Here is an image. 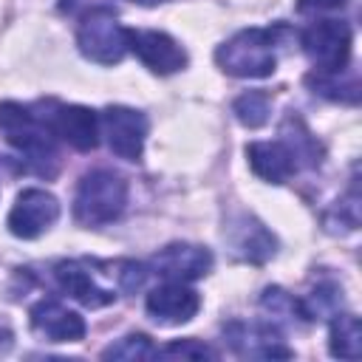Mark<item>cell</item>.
<instances>
[{"instance_id":"1","label":"cell","mask_w":362,"mask_h":362,"mask_svg":"<svg viewBox=\"0 0 362 362\" xmlns=\"http://www.w3.org/2000/svg\"><path fill=\"white\" fill-rule=\"evenodd\" d=\"M57 286L88 308H102L116 303L119 294H136L144 280L147 269L133 260H59L54 266Z\"/></svg>"},{"instance_id":"2","label":"cell","mask_w":362,"mask_h":362,"mask_svg":"<svg viewBox=\"0 0 362 362\" xmlns=\"http://www.w3.org/2000/svg\"><path fill=\"white\" fill-rule=\"evenodd\" d=\"M0 133L25 158V164L34 173H40V175L57 173V164H59L57 136L48 130V124L40 119V113H34L17 102H3L0 105Z\"/></svg>"},{"instance_id":"3","label":"cell","mask_w":362,"mask_h":362,"mask_svg":"<svg viewBox=\"0 0 362 362\" xmlns=\"http://www.w3.org/2000/svg\"><path fill=\"white\" fill-rule=\"evenodd\" d=\"M215 62L223 74L240 79L272 76L277 68V31L274 28H243L215 51Z\"/></svg>"},{"instance_id":"4","label":"cell","mask_w":362,"mask_h":362,"mask_svg":"<svg viewBox=\"0 0 362 362\" xmlns=\"http://www.w3.org/2000/svg\"><path fill=\"white\" fill-rule=\"evenodd\" d=\"M127 204V181L113 170H90L79 178L74 195V218L82 226L113 223Z\"/></svg>"},{"instance_id":"5","label":"cell","mask_w":362,"mask_h":362,"mask_svg":"<svg viewBox=\"0 0 362 362\" xmlns=\"http://www.w3.org/2000/svg\"><path fill=\"white\" fill-rule=\"evenodd\" d=\"M127 31L116 11L110 6H93L82 14L79 28H76V45L79 51L99 65H116L124 59V54L130 51L127 42Z\"/></svg>"},{"instance_id":"6","label":"cell","mask_w":362,"mask_h":362,"mask_svg":"<svg viewBox=\"0 0 362 362\" xmlns=\"http://www.w3.org/2000/svg\"><path fill=\"white\" fill-rule=\"evenodd\" d=\"M305 57L317 71H345L351 59V25L342 20H314L300 34Z\"/></svg>"},{"instance_id":"7","label":"cell","mask_w":362,"mask_h":362,"mask_svg":"<svg viewBox=\"0 0 362 362\" xmlns=\"http://www.w3.org/2000/svg\"><path fill=\"white\" fill-rule=\"evenodd\" d=\"M40 107L45 113H40V119L48 124V130L68 141L74 150L88 153L99 144V116L90 107L82 105H62V102H40Z\"/></svg>"},{"instance_id":"8","label":"cell","mask_w":362,"mask_h":362,"mask_svg":"<svg viewBox=\"0 0 362 362\" xmlns=\"http://www.w3.org/2000/svg\"><path fill=\"white\" fill-rule=\"evenodd\" d=\"M99 127L107 139L110 153H116L124 161H139L144 153V139H147V119L144 113L124 107V105H110L105 107Z\"/></svg>"},{"instance_id":"9","label":"cell","mask_w":362,"mask_h":362,"mask_svg":"<svg viewBox=\"0 0 362 362\" xmlns=\"http://www.w3.org/2000/svg\"><path fill=\"white\" fill-rule=\"evenodd\" d=\"M59 218V201L45 189H23L8 212V232L14 238L31 240L48 232Z\"/></svg>"},{"instance_id":"10","label":"cell","mask_w":362,"mask_h":362,"mask_svg":"<svg viewBox=\"0 0 362 362\" xmlns=\"http://www.w3.org/2000/svg\"><path fill=\"white\" fill-rule=\"evenodd\" d=\"M150 269L164 280L189 283L212 269V252L195 243H170L153 255Z\"/></svg>"},{"instance_id":"11","label":"cell","mask_w":362,"mask_h":362,"mask_svg":"<svg viewBox=\"0 0 362 362\" xmlns=\"http://www.w3.org/2000/svg\"><path fill=\"white\" fill-rule=\"evenodd\" d=\"M127 42L141 65L153 74L167 76L187 65V51L164 31H127Z\"/></svg>"},{"instance_id":"12","label":"cell","mask_w":362,"mask_h":362,"mask_svg":"<svg viewBox=\"0 0 362 362\" xmlns=\"http://www.w3.org/2000/svg\"><path fill=\"white\" fill-rule=\"evenodd\" d=\"M144 305H147V314L156 322H161V325H181V322H189L198 314L201 297L189 286L167 280L164 286H158V288H153L147 294Z\"/></svg>"},{"instance_id":"13","label":"cell","mask_w":362,"mask_h":362,"mask_svg":"<svg viewBox=\"0 0 362 362\" xmlns=\"http://www.w3.org/2000/svg\"><path fill=\"white\" fill-rule=\"evenodd\" d=\"M31 331L48 342H79L85 337V320L57 300H40L31 308Z\"/></svg>"},{"instance_id":"14","label":"cell","mask_w":362,"mask_h":362,"mask_svg":"<svg viewBox=\"0 0 362 362\" xmlns=\"http://www.w3.org/2000/svg\"><path fill=\"white\" fill-rule=\"evenodd\" d=\"M229 345L240 356H260V359H277V356H291V348L283 345L280 334L274 325L266 322H229L223 328Z\"/></svg>"},{"instance_id":"15","label":"cell","mask_w":362,"mask_h":362,"mask_svg":"<svg viewBox=\"0 0 362 362\" xmlns=\"http://www.w3.org/2000/svg\"><path fill=\"white\" fill-rule=\"evenodd\" d=\"M226 243L246 263H266L277 252L274 235L257 218H252V215H238L226 226Z\"/></svg>"},{"instance_id":"16","label":"cell","mask_w":362,"mask_h":362,"mask_svg":"<svg viewBox=\"0 0 362 362\" xmlns=\"http://www.w3.org/2000/svg\"><path fill=\"white\" fill-rule=\"evenodd\" d=\"M246 158H249L255 175H260L269 184H286L297 173V161L280 139L277 141H252L246 147Z\"/></svg>"},{"instance_id":"17","label":"cell","mask_w":362,"mask_h":362,"mask_svg":"<svg viewBox=\"0 0 362 362\" xmlns=\"http://www.w3.org/2000/svg\"><path fill=\"white\" fill-rule=\"evenodd\" d=\"M280 141L291 150V156L297 161V170L300 167H320L322 147H320V141L308 133V127L297 116H286L283 119V124H280Z\"/></svg>"},{"instance_id":"18","label":"cell","mask_w":362,"mask_h":362,"mask_svg":"<svg viewBox=\"0 0 362 362\" xmlns=\"http://www.w3.org/2000/svg\"><path fill=\"white\" fill-rule=\"evenodd\" d=\"M328 348L339 359H359L362 354V325L354 314H334L331 334H328Z\"/></svg>"},{"instance_id":"19","label":"cell","mask_w":362,"mask_h":362,"mask_svg":"<svg viewBox=\"0 0 362 362\" xmlns=\"http://www.w3.org/2000/svg\"><path fill=\"white\" fill-rule=\"evenodd\" d=\"M342 71H314L305 82L314 88V93L328 96V99H342V102H356L359 99V85L354 76H348V82L339 79Z\"/></svg>"},{"instance_id":"20","label":"cell","mask_w":362,"mask_h":362,"mask_svg":"<svg viewBox=\"0 0 362 362\" xmlns=\"http://www.w3.org/2000/svg\"><path fill=\"white\" fill-rule=\"evenodd\" d=\"M232 113L235 119L243 124V127H263L269 122V113H272V102L266 93L260 90H249V93H240L232 105Z\"/></svg>"},{"instance_id":"21","label":"cell","mask_w":362,"mask_h":362,"mask_svg":"<svg viewBox=\"0 0 362 362\" xmlns=\"http://www.w3.org/2000/svg\"><path fill=\"white\" fill-rule=\"evenodd\" d=\"M156 345L147 334H127L119 342L107 345L102 351V359H153L156 356Z\"/></svg>"},{"instance_id":"22","label":"cell","mask_w":362,"mask_h":362,"mask_svg":"<svg viewBox=\"0 0 362 362\" xmlns=\"http://www.w3.org/2000/svg\"><path fill=\"white\" fill-rule=\"evenodd\" d=\"M260 305H263V311H269L272 317H294V314H297V317L308 320L305 311H303V303L294 300L288 291H283V288H277V286H272V288L263 291Z\"/></svg>"},{"instance_id":"23","label":"cell","mask_w":362,"mask_h":362,"mask_svg":"<svg viewBox=\"0 0 362 362\" xmlns=\"http://www.w3.org/2000/svg\"><path fill=\"white\" fill-rule=\"evenodd\" d=\"M156 356H170V359H215L218 351H212L209 345H204L198 339H173L170 345L158 348Z\"/></svg>"},{"instance_id":"24","label":"cell","mask_w":362,"mask_h":362,"mask_svg":"<svg viewBox=\"0 0 362 362\" xmlns=\"http://www.w3.org/2000/svg\"><path fill=\"white\" fill-rule=\"evenodd\" d=\"M348 6V0H297V8L303 14H331V11H342Z\"/></svg>"},{"instance_id":"25","label":"cell","mask_w":362,"mask_h":362,"mask_svg":"<svg viewBox=\"0 0 362 362\" xmlns=\"http://www.w3.org/2000/svg\"><path fill=\"white\" fill-rule=\"evenodd\" d=\"M11 342H14V337H11V331H8L6 325H0V356H3V354H8V348H11Z\"/></svg>"},{"instance_id":"26","label":"cell","mask_w":362,"mask_h":362,"mask_svg":"<svg viewBox=\"0 0 362 362\" xmlns=\"http://www.w3.org/2000/svg\"><path fill=\"white\" fill-rule=\"evenodd\" d=\"M133 3H139V6H158V3H164V0H133Z\"/></svg>"}]
</instances>
